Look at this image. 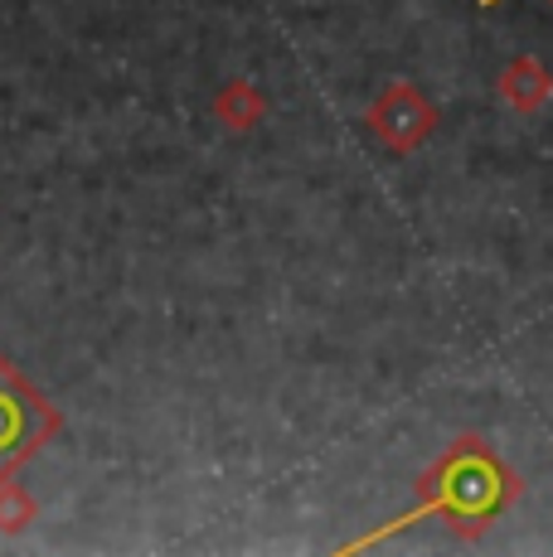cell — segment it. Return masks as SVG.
<instances>
[{
  "label": "cell",
  "mask_w": 553,
  "mask_h": 557,
  "mask_svg": "<svg viewBox=\"0 0 553 557\" xmlns=\"http://www.w3.org/2000/svg\"><path fill=\"white\" fill-rule=\"evenodd\" d=\"M374 126L389 136L393 146H418L432 126V107L408 88H393L384 102L374 107Z\"/></svg>",
  "instance_id": "cell-1"
},
{
  "label": "cell",
  "mask_w": 553,
  "mask_h": 557,
  "mask_svg": "<svg viewBox=\"0 0 553 557\" xmlns=\"http://www.w3.org/2000/svg\"><path fill=\"white\" fill-rule=\"evenodd\" d=\"M500 98L515 107V112H539V107L553 98V78H549V69L534 59V53L515 59L505 73H500Z\"/></svg>",
  "instance_id": "cell-2"
}]
</instances>
